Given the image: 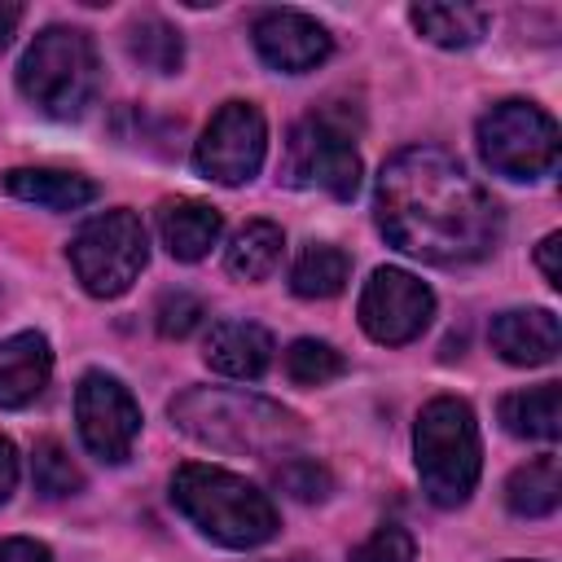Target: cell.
I'll return each instance as SVG.
<instances>
[{"instance_id": "obj_6", "label": "cell", "mask_w": 562, "mask_h": 562, "mask_svg": "<svg viewBox=\"0 0 562 562\" xmlns=\"http://www.w3.org/2000/svg\"><path fill=\"white\" fill-rule=\"evenodd\" d=\"M66 255H70V268H75L79 285L92 299H119L145 272L149 237H145L140 215H132L127 206H114V211H101L88 224H79Z\"/></svg>"}, {"instance_id": "obj_22", "label": "cell", "mask_w": 562, "mask_h": 562, "mask_svg": "<svg viewBox=\"0 0 562 562\" xmlns=\"http://www.w3.org/2000/svg\"><path fill=\"white\" fill-rule=\"evenodd\" d=\"M347 277H351L347 250H338L334 241H312L290 268V290L299 299H334L342 294Z\"/></svg>"}, {"instance_id": "obj_17", "label": "cell", "mask_w": 562, "mask_h": 562, "mask_svg": "<svg viewBox=\"0 0 562 562\" xmlns=\"http://www.w3.org/2000/svg\"><path fill=\"white\" fill-rule=\"evenodd\" d=\"M4 189L44 211H79V206L97 202V184L79 171H61V167H13V171H4Z\"/></svg>"}, {"instance_id": "obj_9", "label": "cell", "mask_w": 562, "mask_h": 562, "mask_svg": "<svg viewBox=\"0 0 562 562\" xmlns=\"http://www.w3.org/2000/svg\"><path fill=\"white\" fill-rule=\"evenodd\" d=\"M268 158V123L259 105L250 101H224L211 123L202 127V140L193 145V167L198 176L215 184H246L259 176Z\"/></svg>"}, {"instance_id": "obj_23", "label": "cell", "mask_w": 562, "mask_h": 562, "mask_svg": "<svg viewBox=\"0 0 562 562\" xmlns=\"http://www.w3.org/2000/svg\"><path fill=\"white\" fill-rule=\"evenodd\" d=\"M127 57L149 75H176L184 66V40L167 18H136L127 26Z\"/></svg>"}, {"instance_id": "obj_7", "label": "cell", "mask_w": 562, "mask_h": 562, "mask_svg": "<svg viewBox=\"0 0 562 562\" xmlns=\"http://www.w3.org/2000/svg\"><path fill=\"white\" fill-rule=\"evenodd\" d=\"M558 123L531 101H496L479 119V154L505 180H540L558 167Z\"/></svg>"}, {"instance_id": "obj_32", "label": "cell", "mask_w": 562, "mask_h": 562, "mask_svg": "<svg viewBox=\"0 0 562 562\" xmlns=\"http://www.w3.org/2000/svg\"><path fill=\"white\" fill-rule=\"evenodd\" d=\"M18 22H22V4L18 0H0V48H9Z\"/></svg>"}, {"instance_id": "obj_20", "label": "cell", "mask_w": 562, "mask_h": 562, "mask_svg": "<svg viewBox=\"0 0 562 562\" xmlns=\"http://www.w3.org/2000/svg\"><path fill=\"white\" fill-rule=\"evenodd\" d=\"M408 22L417 26L422 40L439 44V48H470L487 35V13L479 4H435L422 0L408 9Z\"/></svg>"}, {"instance_id": "obj_25", "label": "cell", "mask_w": 562, "mask_h": 562, "mask_svg": "<svg viewBox=\"0 0 562 562\" xmlns=\"http://www.w3.org/2000/svg\"><path fill=\"white\" fill-rule=\"evenodd\" d=\"M347 360L334 342H321V338H294L285 347V373L299 382V386H325L334 378H342Z\"/></svg>"}, {"instance_id": "obj_15", "label": "cell", "mask_w": 562, "mask_h": 562, "mask_svg": "<svg viewBox=\"0 0 562 562\" xmlns=\"http://www.w3.org/2000/svg\"><path fill=\"white\" fill-rule=\"evenodd\" d=\"M272 334L255 321H220L211 334H206V351L202 360L224 373V378H237V382H255L268 373L272 364Z\"/></svg>"}, {"instance_id": "obj_8", "label": "cell", "mask_w": 562, "mask_h": 562, "mask_svg": "<svg viewBox=\"0 0 562 562\" xmlns=\"http://www.w3.org/2000/svg\"><path fill=\"white\" fill-rule=\"evenodd\" d=\"M281 180L294 189H325L329 198L351 202L360 193V154L351 136L329 123V114H307L285 140Z\"/></svg>"}, {"instance_id": "obj_18", "label": "cell", "mask_w": 562, "mask_h": 562, "mask_svg": "<svg viewBox=\"0 0 562 562\" xmlns=\"http://www.w3.org/2000/svg\"><path fill=\"white\" fill-rule=\"evenodd\" d=\"M496 417L518 439L553 443L558 430H562V386L558 382H540V386H527V391H509L496 404Z\"/></svg>"}, {"instance_id": "obj_28", "label": "cell", "mask_w": 562, "mask_h": 562, "mask_svg": "<svg viewBox=\"0 0 562 562\" xmlns=\"http://www.w3.org/2000/svg\"><path fill=\"white\" fill-rule=\"evenodd\" d=\"M413 553H417L413 536L400 522H382L364 544L347 553V562H413Z\"/></svg>"}, {"instance_id": "obj_27", "label": "cell", "mask_w": 562, "mask_h": 562, "mask_svg": "<svg viewBox=\"0 0 562 562\" xmlns=\"http://www.w3.org/2000/svg\"><path fill=\"white\" fill-rule=\"evenodd\" d=\"M202 316H206V307H202V299L189 294V290H167V294L158 299V312H154L162 338H189V334L202 325Z\"/></svg>"}, {"instance_id": "obj_21", "label": "cell", "mask_w": 562, "mask_h": 562, "mask_svg": "<svg viewBox=\"0 0 562 562\" xmlns=\"http://www.w3.org/2000/svg\"><path fill=\"white\" fill-rule=\"evenodd\" d=\"M281 250H285V233H281L272 220H250V224L237 228V237L228 241L224 268H228L237 281H263V277L277 272Z\"/></svg>"}, {"instance_id": "obj_10", "label": "cell", "mask_w": 562, "mask_h": 562, "mask_svg": "<svg viewBox=\"0 0 562 562\" xmlns=\"http://www.w3.org/2000/svg\"><path fill=\"white\" fill-rule=\"evenodd\" d=\"M75 422L83 448L101 465H123L140 435V404L114 373H83L75 386Z\"/></svg>"}, {"instance_id": "obj_26", "label": "cell", "mask_w": 562, "mask_h": 562, "mask_svg": "<svg viewBox=\"0 0 562 562\" xmlns=\"http://www.w3.org/2000/svg\"><path fill=\"white\" fill-rule=\"evenodd\" d=\"M277 487L285 496L303 501V505H316V501H325L334 492V474L316 457H290V461L277 465Z\"/></svg>"}, {"instance_id": "obj_3", "label": "cell", "mask_w": 562, "mask_h": 562, "mask_svg": "<svg viewBox=\"0 0 562 562\" xmlns=\"http://www.w3.org/2000/svg\"><path fill=\"white\" fill-rule=\"evenodd\" d=\"M171 505L224 549H259L277 536V505L241 474L189 461L171 474Z\"/></svg>"}, {"instance_id": "obj_30", "label": "cell", "mask_w": 562, "mask_h": 562, "mask_svg": "<svg viewBox=\"0 0 562 562\" xmlns=\"http://www.w3.org/2000/svg\"><path fill=\"white\" fill-rule=\"evenodd\" d=\"M558 250H562V233H549L540 246H536V263H540V272H544V281L558 290L562 285V263H558Z\"/></svg>"}, {"instance_id": "obj_11", "label": "cell", "mask_w": 562, "mask_h": 562, "mask_svg": "<svg viewBox=\"0 0 562 562\" xmlns=\"http://www.w3.org/2000/svg\"><path fill=\"white\" fill-rule=\"evenodd\" d=\"M360 329L382 347H404L422 338V329L435 316V294L426 281H417L404 268H373V277L360 290Z\"/></svg>"}, {"instance_id": "obj_14", "label": "cell", "mask_w": 562, "mask_h": 562, "mask_svg": "<svg viewBox=\"0 0 562 562\" xmlns=\"http://www.w3.org/2000/svg\"><path fill=\"white\" fill-rule=\"evenodd\" d=\"M53 378V347L40 329L0 338V408H26Z\"/></svg>"}, {"instance_id": "obj_24", "label": "cell", "mask_w": 562, "mask_h": 562, "mask_svg": "<svg viewBox=\"0 0 562 562\" xmlns=\"http://www.w3.org/2000/svg\"><path fill=\"white\" fill-rule=\"evenodd\" d=\"M31 483L44 501H61V496L83 492V470L70 461V452L57 439H40L31 452Z\"/></svg>"}, {"instance_id": "obj_1", "label": "cell", "mask_w": 562, "mask_h": 562, "mask_svg": "<svg viewBox=\"0 0 562 562\" xmlns=\"http://www.w3.org/2000/svg\"><path fill=\"white\" fill-rule=\"evenodd\" d=\"M373 211L395 250L439 268L492 255L505 228L496 198L452 154L430 145H408L382 162Z\"/></svg>"}, {"instance_id": "obj_16", "label": "cell", "mask_w": 562, "mask_h": 562, "mask_svg": "<svg viewBox=\"0 0 562 562\" xmlns=\"http://www.w3.org/2000/svg\"><path fill=\"white\" fill-rule=\"evenodd\" d=\"M224 233V215L206 202H193V198H171L158 206V237L167 246L171 259L180 263H198L211 255V246L220 241Z\"/></svg>"}, {"instance_id": "obj_13", "label": "cell", "mask_w": 562, "mask_h": 562, "mask_svg": "<svg viewBox=\"0 0 562 562\" xmlns=\"http://www.w3.org/2000/svg\"><path fill=\"white\" fill-rule=\"evenodd\" d=\"M487 338H492V351L505 364L536 369V364H549L558 356L562 325H558V316L549 307H509V312H496L492 316Z\"/></svg>"}, {"instance_id": "obj_5", "label": "cell", "mask_w": 562, "mask_h": 562, "mask_svg": "<svg viewBox=\"0 0 562 562\" xmlns=\"http://www.w3.org/2000/svg\"><path fill=\"white\" fill-rule=\"evenodd\" d=\"M97 83H101L97 48L79 26H44L18 61L22 97L48 119H79L92 105Z\"/></svg>"}, {"instance_id": "obj_2", "label": "cell", "mask_w": 562, "mask_h": 562, "mask_svg": "<svg viewBox=\"0 0 562 562\" xmlns=\"http://www.w3.org/2000/svg\"><path fill=\"white\" fill-rule=\"evenodd\" d=\"M167 413L176 430L215 452L281 457L303 439V422L290 408L241 386H189L167 404Z\"/></svg>"}, {"instance_id": "obj_12", "label": "cell", "mask_w": 562, "mask_h": 562, "mask_svg": "<svg viewBox=\"0 0 562 562\" xmlns=\"http://www.w3.org/2000/svg\"><path fill=\"white\" fill-rule=\"evenodd\" d=\"M250 40L263 66L281 75H307L334 53V35L312 13L299 9H263L250 26Z\"/></svg>"}, {"instance_id": "obj_19", "label": "cell", "mask_w": 562, "mask_h": 562, "mask_svg": "<svg viewBox=\"0 0 562 562\" xmlns=\"http://www.w3.org/2000/svg\"><path fill=\"white\" fill-rule=\"evenodd\" d=\"M558 501H562V461L553 452L518 465L505 479V505L518 518H549L558 509Z\"/></svg>"}, {"instance_id": "obj_31", "label": "cell", "mask_w": 562, "mask_h": 562, "mask_svg": "<svg viewBox=\"0 0 562 562\" xmlns=\"http://www.w3.org/2000/svg\"><path fill=\"white\" fill-rule=\"evenodd\" d=\"M13 487H18V448L0 435V505L13 496Z\"/></svg>"}, {"instance_id": "obj_29", "label": "cell", "mask_w": 562, "mask_h": 562, "mask_svg": "<svg viewBox=\"0 0 562 562\" xmlns=\"http://www.w3.org/2000/svg\"><path fill=\"white\" fill-rule=\"evenodd\" d=\"M0 562H53L48 544L31 540V536H9L0 540Z\"/></svg>"}, {"instance_id": "obj_4", "label": "cell", "mask_w": 562, "mask_h": 562, "mask_svg": "<svg viewBox=\"0 0 562 562\" xmlns=\"http://www.w3.org/2000/svg\"><path fill=\"white\" fill-rule=\"evenodd\" d=\"M413 452H417V474H422L426 501L439 509L465 505L470 492L479 487V470H483L474 408L457 395H435L417 413Z\"/></svg>"}]
</instances>
